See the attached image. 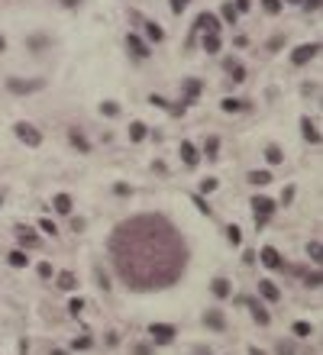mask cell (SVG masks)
I'll return each instance as SVG.
<instances>
[{"label":"cell","mask_w":323,"mask_h":355,"mask_svg":"<svg viewBox=\"0 0 323 355\" xmlns=\"http://www.w3.org/2000/svg\"><path fill=\"white\" fill-rule=\"evenodd\" d=\"M220 46H223L220 36H213V32H207V36H204V49L210 52V55H213V52H220Z\"/></svg>","instance_id":"25"},{"label":"cell","mask_w":323,"mask_h":355,"mask_svg":"<svg viewBox=\"0 0 323 355\" xmlns=\"http://www.w3.org/2000/svg\"><path fill=\"white\" fill-rule=\"evenodd\" d=\"M0 207H4V197H0Z\"/></svg>","instance_id":"61"},{"label":"cell","mask_w":323,"mask_h":355,"mask_svg":"<svg viewBox=\"0 0 323 355\" xmlns=\"http://www.w3.org/2000/svg\"><path fill=\"white\" fill-rule=\"evenodd\" d=\"M226 239H230L233 245H242V229L239 226H226Z\"/></svg>","instance_id":"30"},{"label":"cell","mask_w":323,"mask_h":355,"mask_svg":"<svg viewBox=\"0 0 323 355\" xmlns=\"http://www.w3.org/2000/svg\"><path fill=\"white\" fill-rule=\"evenodd\" d=\"M149 103H152V106H168V103H165L159 94H152V97H149Z\"/></svg>","instance_id":"54"},{"label":"cell","mask_w":323,"mask_h":355,"mask_svg":"<svg viewBox=\"0 0 323 355\" xmlns=\"http://www.w3.org/2000/svg\"><path fill=\"white\" fill-rule=\"evenodd\" d=\"M71 146L78 149V152H91V142H87L78 129H71Z\"/></svg>","instance_id":"24"},{"label":"cell","mask_w":323,"mask_h":355,"mask_svg":"<svg viewBox=\"0 0 323 355\" xmlns=\"http://www.w3.org/2000/svg\"><path fill=\"white\" fill-rule=\"evenodd\" d=\"M42 81H20V78H7V91L10 94H32L39 91Z\"/></svg>","instance_id":"7"},{"label":"cell","mask_w":323,"mask_h":355,"mask_svg":"<svg viewBox=\"0 0 323 355\" xmlns=\"http://www.w3.org/2000/svg\"><path fill=\"white\" fill-rule=\"evenodd\" d=\"M46 46H49V36H42V32L39 36H29V49L39 52V49H46Z\"/></svg>","instance_id":"33"},{"label":"cell","mask_w":323,"mask_h":355,"mask_svg":"<svg viewBox=\"0 0 323 355\" xmlns=\"http://www.w3.org/2000/svg\"><path fill=\"white\" fill-rule=\"evenodd\" d=\"M217 188H220V181H217V178H204V181H200V194H213Z\"/></svg>","instance_id":"32"},{"label":"cell","mask_w":323,"mask_h":355,"mask_svg":"<svg viewBox=\"0 0 323 355\" xmlns=\"http://www.w3.org/2000/svg\"><path fill=\"white\" fill-rule=\"evenodd\" d=\"M217 149H220V139H217V136H207V142H204V155H207V158H217Z\"/></svg>","instance_id":"28"},{"label":"cell","mask_w":323,"mask_h":355,"mask_svg":"<svg viewBox=\"0 0 323 355\" xmlns=\"http://www.w3.org/2000/svg\"><path fill=\"white\" fill-rule=\"evenodd\" d=\"M204 326H207V330H213V333H223L226 330V316L220 313V310H207V313H204Z\"/></svg>","instance_id":"9"},{"label":"cell","mask_w":323,"mask_h":355,"mask_svg":"<svg viewBox=\"0 0 323 355\" xmlns=\"http://www.w3.org/2000/svg\"><path fill=\"white\" fill-rule=\"evenodd\" d=\"M256 259L265 265V268H281V255H278V248H272V245H265L262 252H256Z\"/></svg>","instance_id":"8"},{"label":"cell","mask_w":323,"mask_h":355,"mask_svg":"<svg viewBox=\"0 0 323 355\" xmlns=\"http://www.w3.org/2000/svg\"><path fill=\"white\" fill-rule=\"evenodd\" d=\"M220 13H223V20H226V23H236V10H233V4H223V10H220Z\"/></svg>","instance_id":"41"},{"label":"cell","mask_w":323,"mask_h":355,"mask_svg":"<svg viewBox=\"0 0 323 355\" xmlns=\"http://www.w3.org/2000/svg\"><path fill=\"white\" fill-rule=\"evenodd\" d=\"M16 136H20L23 142H26V146H32V149H36V146H42V132L36 129V126H29V123H16Z\"/></svg>","instance_id":"5"},{"label":"cell","mask_w":323,"mask_h":355,"mask_svg":"<svg viewBox=\"0 0 323 355\" xmlns=\"http://www.w3.org/2000/svg\"><path fill=\"white\" fill-rule=\"evenodd\" d=\"M36 274H39V278H52L55 271H52V265H49V262H39V265H36Z\"/></svg>","instance_id":"39"},{"label":"cell","mask_w":323,"mask_h":355,"mask_svg":"<svg viewBox=\"0 0 323 355\" xmlns=\"http://www.w3.org/2000/svg\"><path fill=\"white\" fill-rule=\"evenodd\" d=\"M249 355H265V352H262L259 345H249Z\"/></svg>","instance_id":"56"},{"label":"cell","mask_w":323,"mask_h":355,"mask_svg":"<svg viewBox=\"0 0 323 355\" xmlns=\"http://www.w3.org/2000/svg\"><path fill=\"white\" fill-rule=\"evenodd\" d=\"M294 194H298V188H294V184H288V188L281 191V203H291V200H294Z\"/></svg>","instance_id":"44"},{"label":"cell","mask_w":323,"mask_h":355,"mask_svg":"<svg viewBox=\"0 0 323 355\" xmlns=\"http://www.w3.org/2000/svg\"><path fill=\"white\" fill-rule=\"evenodd\" d=\"M68 310H71V316H81V310H84V300H81V297H71V304H68Z\"/></svg>","instance_id":"40"},{"label":"cell","mask_w":323,"mask_h":355,"mask_svg":"<svg viewBox=\"0 0 323 355\" xmlns=\"http://www.w3.org/2000/svg\"><path fill=\"white\" fill-rule=\"evenodd\" d=\"M71 349H78V352H81V349H91V336H75V342H71Z\"/></svg>","instance_id":"36"},{"label":"cell","mask_w":323,"mask_h":355,"mask_svg":"<svg viewBox=\"0 0 323 355\" xmlns=\"http://www.w3.org/2000/svg\"><path fill=\"white\" fill-rule=\"evenodd\" d=\"M281 46H284V36H272V39H268V46H265V49H268V52H278Z\"/></svg>","instance_id":"42"},{"label":"cell","mask_w":323,"mask_h":355,"mask_svg":"<svg viewBox=\"0 0 323 355\" xmlns=\"http://www.w3.org/2000/svg\"><path fill=\"white\" fill-rule=\"evenodd\" d=\"M181 91H185V103H194L200 97V91H204V84H200L197 78H188V81L181 84Z\"/></svg>","instance_id":"11"},{"label":"cell","mask_w":323,"mask_h":355,"mask_svg":"<svg viewBox=\"0 0 323 355\" xmlns=\"http://www.w3.org/2000/svg\"><path fill=\"white\" fill-rule=\"evenodd\" d=\"M291 333H294V336H298V339H307V336H310L313 330H310V323H304V320H298V323H294V326H291Z\"/></svg>","instance_id":"27"},{"label":"cell","mask_w":323,"mask_h":355,"mask_svg":"<svg viewBox=\"0 0 323 355\" xmlns=\"http://www.w3.org/2000/svg\"><path fill=\"white\" fill-rule=\"evenodd\" d=\"M246 307L252 310V320H256V323H259V326H268V323H272V316H268V310H265V307H262V304H259V300H252V297H246Z\"/></svg>","instance_id":"10"},{"label":"cell","mask_w":323,"mask_h":355,"mask_svg":"<svg viewBox=\"0 0 323 355\" xmlns=\"http://www.w3.org/2000/svg\"><path fill=\"white\" fill-rule=\"evenodd\" d=\"M233 10H239V13H246V10H249V0H236V4H233Z\"/></svg>","instance_id":"52"},{"label":"cell","mask_w":323,"mask_h":355,"mask_svg":"<svg viewBox=\"0 0 323 355\" xmlns=\"http://www.w3.org/2000/svg\"><path fill=\"white\" fill-rule=\"evenodd\" d=\"M146 136H149V126H146V123H133V126H129V139H133V142H142Z\"/></svg>","instance_id":"19"},{"label":"cell","mask_w":323,"mask_h":355,"mask_svg":"<svg viewBox=\"0 0 323 355\" xmlns=\"http://www.w3.org/2000/svg\"><path fill=\"white\" fill-rule=\"evenodd\" d=\"M281 4H294V7H301V4H304V0H281Z\"/></svg>","instance_id":"58"},{"label":"cell","mask_w":323,"mask_h":355,"mask_svg":"<svg viewBox=\"0 0 323 355\" xmlns=\"http://www.w3.org/2000/svg\"><path fill=\"white\" fill-rule=\"evenodd\" d=\"M149 333H152V342L155 345H168V342H174V333H178V330H174L171 323H152Z\"/></svg>","instance_id":"3"},{"label":"cell","mask_w":323,"mask_h":355,"mask_svg":"<svg viewBox=\"0 0 323 355\" xmlns=\"http://www.w3.org/2000/svg\"><path fill=\"white\" fill-rule=\"evenodd\" d=\"M0 52H7V39H4V36H0Z\"/></svg>","instance_id":"59"},{"label":"cell","mask_w":323,"mask_h":355,"mask_svg":"<svg viewBox=\"0 0 323 355\" xmlns=\"http://www.w3.org/2000/svg\"><path fill=\"white\" fill-rule=\"evenodd\" d=\"M307 255H310V259H313V262H317V265H320V255H323V245H320V242H307Z\"/></svg>","instance_id":"37"},{"label":"cell","mask_w":323,"mask_h":355,"mask_svg":"<svg viewBox=\"0 0 323 355\" xmlns=\"http://www.w3.org/2000/svg\"><path fill=\"white\" fill-rule=\"evenodd\" d=\"M52 355H68V352L65 349H52Z\"/></svg>","instance_id":"60"},{"label":"cell","mask_w":323,"mask_h":355,"mask_svg":"<svg viewBox=\"0 0 323 355\" xmlns=\"http://www.w3.org/2000/svg\"><path fill=\"white\" fill-rule=\"evenodd\" d=\"M301 7H307V10H320V0H304Z\"/></svg>","instance_id":"55"},{"label":"cell","mask_w":323,"mask_h":355,"mask_svg":"<svg viewBox=\"0 0 323 355\" xmlns=\"http://www.w3.org/2000/svg\"><path fill=\"white\" fill-rule=\"evenodd\" d=\"M259 294L265 297L268 304H278V300H281V291H278L272 281H259Z\"/></svg>","instance_id":"15"},{"label":"cell","mask_w":323,"mask_h":355,"mask_svg":"<svg viewBox=\"0 0 323 355\" xmlns=\"http://www.w3.org/2000/svg\"><path fill=\"white\" fill-rule=\"evenodd\" d=\"M39 229H42V233H46V236H55V233H58V226L52 223V220H46V217L39 220Z\"/></svg>","instance_id":"38"},{"label":"cell","mask_w":323,"mask_h":355,"mask_svg":"<svg viewBox=\"0 0 323 355\" xmlns=\"http://www.w3.org/2000/svg\"><path fill=\"white\" fill-rule=\"evenodd\" d=\"M233 46H236V49H246V46H249V36H242V32H239L236 39H233Z\"/></svg>","instance_id":"50"},{"label":"cell","mask_w":323,"mask_h":355,"mask_svg":"<svg viewBox=\"0 0 323 355\" xmlns=\"http://www.w3.org/2000/svg\"><path fill=\"white\" fill-rule=\"evenodd\" d=\"M191 203H197V210H200V213H210V203L204 200V194H191Z\"/></svg>","instance_id":"35"},{"label":"cell","mask_w":323,"mask_h":355,"mask_svg":"<svg viewBox=\"0 0 323 355\" xmlns=\"http://www.w3.org/2000/svg\"><path fill=\"white\" fill-rule=\"evenodd\" d=\"M146 32H149V39H152V42H165V29H162L159 23L146 20Z\"/></svg>","instance_id":"22"},{"label":"cell","mask_w":323,"mask_h":355,"mask_svg":"<svg viewBox=\"0 0 323 355\" xmlns=\"http://www.w3.org/2000/svg\"><path fill=\"white\" fill-rule=\"evenodd\" d=\"M220 20H217L213 13H200L197 16V23H194V32H213V36H220Z\"/></svg>","instance_id":"6"},{"label":"cell","mask_w":323,"mask_h":355,"mask_svg":"<svg viewBox=\"0 0 323 355\" xmlns=\"http://www.w3.org/2000/svg\"><path fill=\"white\" fill-rule=\"evenodd\" d=\"M188 4H191V0H171V13H185Z\"/></svg>","instance_id":"48"},{"label":"cell","mask_w":323,"mask_h":355,"mask_svg":"<svg viewBox=\"0 0 323 355\" xmlns=\"http://www.w3.org/2000/svg\"><path fill=\"white\" fill-rule=\"evenodd\" d=\"M55 284H58V288H62V291H75V288H78V278H75L71 271H58Z\"/></svg>","instance_id":"17"},{"label":"cell","mask_w":323,"mask_h":355,"mask_svg":"<svg viewBox=\"0 0 323 355\" xmlns=\"http://www.w3.org/2000/svg\"><path fill=\"white\" fill-rule=\"evenodd\" d=\"M113 194H120V197H129V194H133V188H129V184H113Z\"/></svg>","instance_id":"46"},{"label":"cell","mask_w":323,"mask_h":355,"mask_svg":"<svg viewBox=\"0 0 323 355\" xmlns=\"http://www.w3.org/2000/svg\"><path fill=\"white\" fill-rule=\"evenodd\" d=\"M210 291H213V297H220V300H223V297H230V291H233V288H230V281H226V278H213Z\"/></svg>","instance_id":"18"},{"label":"cell","mask_w":323,"mask_h":355,"mask_svg":"<svg viewBox=\"0 0 323 355\" xmlns=\"http://www.w3.org/2000/svg\"><path fill=\"white\" fill-rule=\"evenodd\" d=\"M262 7H265L268 16H278V13H281V0H262Z\"/></svg>","instance_id":"31"},{"label":"cell","mask_w":323,"mask_h":355,"mask_svg":"<svg viewBox=\"0 0 323 355\" xmlns=\"http://www.w3.org/2000/svg\"><path fill=\"white\" fill-rule=\"evenodd\" d=\"M7 262H10L13 268H26V265H29V259H26V252H23V248H13V252L7 255Z\"/></svg>","instance_id":"21"},{"label":"cell","mask_w":323,"mask_h":355,"mask_svg":"<svg viewBox=\"0 0 323 355\" xmlns=\"http://www.w3.org/2000/svg\"><path fill=\"white\" fill-rule=\"evenodd\" d=\"M181 162H185L188 168H194L200 162V155H197V146L194 142H181Z\"/></svg>","instance_id":"13"},{"label":"cell","mask_w":323,"mask_h":355,"mask_svg":"<svg viewBox=\"0 0 323 355\" xmlns=\"http://www.w3.org/2000/svg\"><path fill=\"white\" fill-rule=\"evenodd\" d=\"M278 355H294V345L288 339H281V342H278Z\"/></svg>","instance_id":"47"},{"label":"cell","mask_w":323,"mask_h":355,"mask_svg":"<svg viewBox=\"0 0 323 355\" xmlns=\"http://www.w3.org/2000/svg\"><path fill=\"white\" fill-rule=\"evenodd\" d=\"M249 203H252V210H256L259 220H268V217L275 213V207H278V203H275L272 197H265V194H256V197H252Z\"/></svg>","instance_id":"4"},{"label":"cell","mask_w":323,"mask_h":355,"mask_svg":"<svg viewBox=\"0 0 323 355\" xmlns=\"http://www.w3.org/2000/svg\"><path fill=\"white\" fill-rule=\"evenodd\" d=\"M110 262L129 291H162L181 278L188 245L162 213H136L107 239Z\"/></svg>","instance_id":"1"},{"label":"cell","mask_w":323,"mask_h":355,"mask_svg":"<svg viewBox=\"0 0 323 355\" xmlns=\"http://www.w3.org/2000/svg\"><path fill=\"white\" fill-rule=\"evenodd\" d=\"M320 281H323V274H320V268H317L313 274H307V281H304V284H307V288H320Z\"/></svg>","instance_id":"43"},{"label":"cell","mask_w":323,"mask_h":355,"mask_svg":"<svg viewBox=\"0 0 323 355\" xmlns=\"http://www.w3.org/2000/svg\"><path fill=\"white\" fill-rule=\"evenodd\" d=\"M317 55H320V42H304V46H298L291 52V65L301 68V65H307L310 58H317Z\"/></svg>","instance_id":"2"},{"label":"cell","mask_w":323,"mask_h":355,"mask_svg":"<svg viewBox=\"0 0 323 355\" xmlns=\"http://www.w3.org/2000/svg\"><path fill=\"white\" fill-rule=\"evenodd\" d=\"M71 229H75V233H84V220L81 217H71Z\"/></svg>","instance_id":"51"},{"label":"cell","mask_w":323,"mask_h":355,"mask_svg":"<svg viewBox=\"0 0 323 355\" xmlns=\"http://www.w3.org/2000/svg\"><path fill=\"white\" fill-rule=\"evenodd\" d=\"M220 106H223V110H226V113H236V110H246V103H242V100H236V97H226V100H223Z\"/></svg>","instance_id":"29"},{"label":"cell","mask_w":323,"mask_h":355,"mask_svg":"<svg viewBox=\"0 0 323 355\" xmlns=\"http://www.w3.org/2000/svg\"><path fill=\"white\" fill-rule=\"evenodd\" d=\"M301 132H304V139H307L310 146H320V129L313 126V120H310V117H304V120H301Z\"/></svg>","instance_id":"12"},{"label":"cell","mask_w":323,"mask_h":355,"mask_svg":"<svg viewBox=\"0 0 323 355\" xmlns=\"http://www.w3.org/2000/svg\"><path fill=\"white\" fill-rule=\"evenodd\" d=\"M152 171H159V174H165V171H168V165H165V162H152Z\"/></svg>","instance_id":"53"},{"label":"cell","mask_w":323,"mask_h":355,"mask_svg":"<svg viewBox=\"0 0 323 355\" xmlns=\"http://www.w3.org/2000/svg\"><path fill=\"white\" fill-rule=\"evenodd\" d=\"M52 207H55L58 213H71V207H75V200L68 197V194H58L55 200H52Z\"/></svg>","instance_id":"20"},{"label":"cell","mask_w":323,"mask_h":355,"mask_svg":"<svg viewBox=\"0 0 323 355\" xmlns=\"http://www.w3.org/2000/svg\"><path fill=\"white\" fill-rule=\"evenodd\" d=\"M265 158H268L272 165H281V162H284V152H281L278 146H268V149H265Z\"/></svg>","instance_id":"26"},{"label":"cell","mask_w":323,"mask_h":355,"mask_svg":"<svg viewBox=\"0 0 323 355\" xmlns=\"http://www.w3.org/2000/svg\"><path fill=\"white\" fill-rule=\"evenodd\" d=\"M230 78H233V81H246V68H242V65H239V68H233V75H230Z\"/></svg>","instance_id":"49"},{"label":"cell","mask_w":323,"mask_h":355,"mask_svg":"<svg viewBox=\"0 0 323 355\" xmlns=\"http://www.w3.org/2000/svg\"><path fill=\"white\" fill-rule=\"evenodd\" d=\"M133 355H152V345L149 342H136L133 345Z\"/></svg>","instance_id":"45"},{"label":"cell","mask_w":323,"mask_h":355,"mask_svg":"<svg viewBox=\"0 0 323 355\" xmlns=\"http://www.w3.org/2000/svg\"><path fill=\"white\" fill-rule=\"evenodd\" d=\"M275 174L268 171V168H259V171H249V184H256V188H265V184H272Z\"/></svg>","instance_id":"16"},{"label":"cell","mask_w":323,"mask_h":355,"mask_svg":"<svg viewBox=\"0 0 323 355\" xmlns=\"http://www.w3.org/2000/svg\"><path fill=\"white\" fill-rule=\"evenodd\" d=\"M16 236H20V242H23V245H32V248L39 245L36 233H29V229H26V226H16Z\"/></svg>","instance_id":"23"},{"label":"cell","mask_w":323,"mask_h":355,"mask_svg":"<svg viewBox=\"0 0 323 355\" xmlns=\"http://www.w3.org/2000/svg\"><path fill=\"white\" fill-rule=\"evenodd\" d=\"M100 113H103V117H117V113H120V103L103 100V103H100Z\"/></svg>","instance_id":"34"},{"label":"cell","mask_w":323,"mask_h":355,"mask_svg":"<svg viewBox=\"0 0 323 355\" xmlns=\"http://www.w3.org/2000/svg\"><path fill=\"white\" fill-rule=\"evenodd\" d=\"M81 0H62V7H78Z\"/></svg>","instance_id":"57"},{"label":"cell","mask_w":323,"mask_h":355,"mask_svg":"<svg viewBox=\"0 0 323 355\" xmlns=\"http://www.w3.org/2000/svg\"><path fill=\"white\" fill-rule=\"evenodd\" d=\"M126 46H129V49H133V52H136V55H139V58H149V52H152L149 46H146V39H139V36H136V32H129V36H126Z\"/></svg>","instance_id":"14"}]
</instances>
